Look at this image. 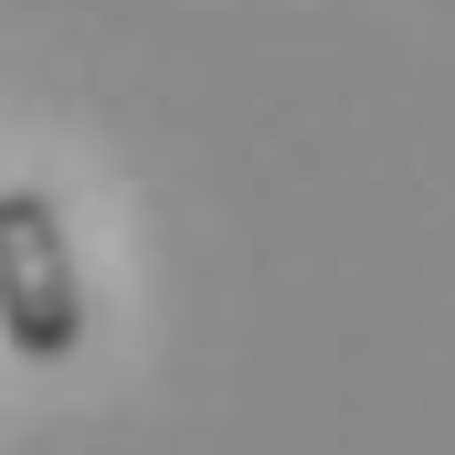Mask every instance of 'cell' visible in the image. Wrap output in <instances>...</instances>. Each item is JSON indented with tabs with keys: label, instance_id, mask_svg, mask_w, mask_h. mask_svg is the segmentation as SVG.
<instances>
[{
	"label": "cell",
	"instance_id": "6da1fadb",
	"mask_svg": "<svg viewBox=\"0 0 455 455\" xmlns=\"http://www.w3.org/2000/svg\"><path fill=\"white\" fill-rule=\"evenodd\" d=\"M0 318H11V349L21 360H75V339H85L75 243H64V212L32 180L0 191Z\"/></svg>",
	"mask_w": 455,
	"mask_h": 455
}]
</instances>
